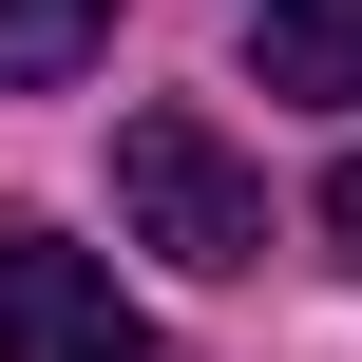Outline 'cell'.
Segmentation results:
<instances>
[{"label": "cell", "instance_id": "cell-1", "mask_svg": "<svg viewBox=\"0 0 362 362\" xmlns=\"http://www.w3.org/2000/svg\"><path fill=\"white\" fill-rule=\"evenodd\" d=\"M115 210H134V248H172V267H267V191H248V153L210 134V115H115Z\"/></svg>", "mask_w": 362, "mask_h": 362}, {"label": "cell", "instance_id": "cell-2", "mask_svg": "<svg viewBox=\"0 0 362 362\" xmlns=\"http://www.w3.org/2000/svg\"><path fill=\"white\" fill-rule=\"evenodd\" d=\"M0 362H153V325H134V286H115L95 248L0 229Z\"/></svg>", "mask_w": 362, "mask_h": 362}, {"label": "cell", "instance_id": "cell-3", "mask_svg": "<svg viewBox=\"0 0 362 362\" xmlns=\"http://www.w3.org/2000/svg\"><path fill=\"white\" fill-rule=\"evenodd\" d=\"M95 38H115V0H0V95H57V76H95Z\"/></svg>", "mask_w": 362, "mask_h": 362}, {"label": "cell", "instance_id": "cell-4", "mask_svg": "<svg viewBox=\"0 0 362 362\" xmlns=\"http://www.w3.org/2000/svg\"><path fill=\"white\" fill-rule=\"evenodd\" d=\"M267 95H362V0H267Z\"/></svg>", "mask_w": 362, "mask_h": 362}, {"label": "cell", "instance_id": "cell-5", "mask_svg": "<svg viewBox=\"0 0 362 362\" xmlns=\"http://www.w3.org/2000/svg\"><path fill=\"white\" fill-rule=\"evenodd\" d=\"M325 248H344V267H362V153H344V172H325Z\"/></svg>", "mask_w": 362, "mask_h": 362}]
</instances>
